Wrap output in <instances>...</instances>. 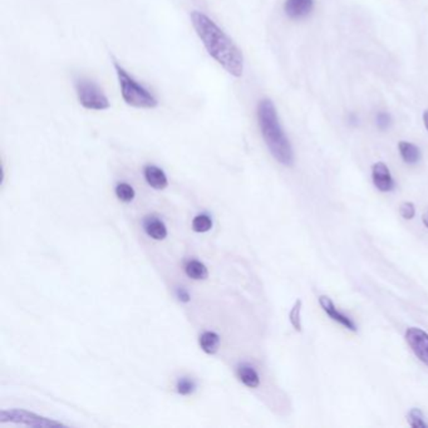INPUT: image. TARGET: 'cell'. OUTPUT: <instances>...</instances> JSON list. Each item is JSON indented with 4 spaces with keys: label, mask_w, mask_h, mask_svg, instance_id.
Masks as SVG:
<instances>
[{
    "label": "cell",
    "mask_w": 428,
    "mask_h": 428,
    "mask_svg": "<svg viewBox=\"0 0 428 428\" xmlns=\"http://www.w3.org/2000/svg\"><path fill=\"white\" fill-rule=\"evenodd\" d=\"M144 173H145L146 181L151 187L156 190L166 189L167 185H168L166 173H163L160 167L147 165Z\"/></svg>",
    "instance_id": "30bf717a"
},
{
    "label": "cell",
    "mask_w": 428,
    "mask_h": 428,
    "mask_svg": "<svg viewBox=\"0 0 428 428\" xmlns=\"http://www.w3.org/2000/svg\"><path fill=\"white\" fill-rule=\"evenodd\" d=\"M301 299H298V301H295L294 306H293V309H291L289 314L290 323L293 324L295 330H298V332H301Z\"/></svg>",
    "instance_id": "d6986e66"
},
{
    "label": "cell",
    "mask_w": 428,
    "mask_h": 428,
    "mask_svg": "<svg viewBox=\"0 0 428 428\" xmlns=\"http://www.w3.org/2000/svg\"><path fill=\"white\" fill-rule=\"evenodd\" d=\"M372 178L374 186L382 192H389L395 189V180L392 178L388 167L383 162H377L373 165Z\"/></svg>",
    "instance_id": "52a82bcc"
},
{
    "label": "cell",
    "mask_w": 428,
    "mask_h": 428,
    "mask_svg": "<svg viewBox=\"0 0 428 428\" xmlns=\"http://www.w3.org/2000/svg\"><path fill=\"white\" fill-rule=\"evenodd\" d=\"M0 421L1 422H16L27 424L30 427H56V426H62L61 423L53 422L45 417L37 416L34 413L27 411H3L0 413Z\"/></svg>",
    "instance_id": "5b68a950"
},
{
    "label": "cell",
    "mask_w": 428,
    "mask_h": 428,
    "mask_svg": "<svg viewBox=\"0 0 428 428\" xmlns=\"http://www.w3.org/2000/svg\"><path fill=\"white\" fill-rule=\"evenodd\" d=\"M238 374H239V378L243 383L249 387V388H256L259 387L260 384V378H259V374L256 373L254 368L248 366V364H243L240 366L238 369Z\"/></svg>",
    "instance_id": "4fadbf2b"
},
{
    "label": "cell",
    "mask_w": 428,
    "mask_h": 428,
    "mask_svg": "<svg viewBox=\"0 0 428 428\" xmlns=\"http://www.w3.org/2000/svg\"><path fill=\"white\" fill-rule=\"evenodd\" d=\"M423 123H424V127L428 131V110L423 112Z\"/></svg>",
    "instance_id": "cb8c5ba5"
},
{
    "label": "cell",
    "mask_w": 428,
    "mask_h": 428,
    "mask_svg": "<svg viewBox=\"0 0 428 428\" xmlns=\"http://www.w3.org/2000/svg\"><path fill=\"white\" fill-rule=\"evenodd\" d=\"M406 340L418 359L428 366V334L422 329L408 328Z\"/></svg>",
    "instance_id": "8992f818"
},
{
    "label": "cell",
    "mask_w": 428,
    "mask_h": 428,
    "mask_svg": "<svg viewBox=\"0 0 428 428\" xmlns=\"http://www.w3.org/2000/svg\"><path fill=\"white\" fill-rule=\"evenodd\" d=\"M76 92H77L79 103L87 110L103 111V110H108L111 106L110 100L103 93V91L91 79H87V78L77 79Z\"/></svg>",
    "instance_id": "277c9868"
},
{
    "label": "cell",
    "mask_w": 428,
    "mask_h": 428,
    "mask_svg": "<svg viewBox=\"0 0 428 428\" xmlns=\"http://www.w3.org/2000/svg\"><path fill=\"white\" fill-rule=\"evenodd\" d=\"M178 296L180 301H190V295L186 290L184 289H178Z\"/></svg>",
    "instance_id": "603a6c76"
},
{
    "label": "cell",
    "mask_w": 428,
    "mask_h": 428,
    "mask_svg": "<svg viewBox=\"0 0 428 428\" xmlns=\"http://www.w3.org/2000/svg\"><path fill=\"white\" fill-rule=\"evenodd\" d=\"M398 150H400L403 161L408 163V165H415L421 160V151H420L417 146L413 145L411 142L400 141L398 144Z\"/></svg>",
    "instance_id": "7c38bea8"
},
{
    "label": "cell",
    "mask_w": 428,
    "mask_h": 428,
    "mask_svg": "<svg viewBox=\"0 0 428 428\" xmlns=\"http://www.w3.org/2000/svg\"><path fill=\"white\" fill-rule=\"evenodd\" d=\"M196 386L194 381L189 378H181L178 382V392L180 395H191L194 392Z\"/></svg>",
    "instance_id": "ffe728a7"
},
{
    "label": "cell",
    "mask_w": 428,
    "mask_h": 428,
    "mask_svg": "<svg viewBox=\"0 0 428 428\" xmlns=\"http://www.w3.org/2000/svg\"><path fill=\"white\" fill-rule=\"evenodd\" d=\"M185 272L189 278L194 279V280H205L209 277L207 267L197 260H190L185 267Z\"/></svg>",
    "instance_id": "9a60e30c"
},
{
    "label": "cell",
    "mask_w": 428,
    "mask_h": 428,
    "mask_svg": "<svg viewBox=\"0 0 428 428\" xmlns=\"http://www.w3.org/2000/svg\"><path fill=\"white\" fill-rule=\"evenodd\" d=\"M116 68L117 77L121 87V95L125 102L128 106L136 107V108H155L158 105V102L155 98V96L151 93L150 91L141 86V84L134 81L121 66L115 63Z\"/></svg>",
    "instance_id": "3957f363"
},
{
    "label": "cell",
    "mask_w": 428,
    "mask_h": 428,
    "mask_svg": "<svg viewBox=\"0 0 428 428\" xmlns=\"http://www.w3.org/2000/svg\"><path fill=\"white\" fill-rule=\"evenodd\" d=\"M319 304L322 306L323 311L328 314L329 318H332L334 322L340 323V325H343L345 328L349 329L352 332H357V325L349 317L345 316L343 313H340L335 306H334L332 299L327 295L319 296Z\"/></svg>",
    "instance_id": "9c48e42d"
},
{
    "label": "cell",
    "mask_w": 428,
    "mask_h": 428,
    "mask_svg": "<svg viewBox=\"0 0 428 428\" xmlns=\"http://www.w3.org/2000/svg\"><path fill=\"white\" fill-rule=\"evenodd\" d=\"M422 223H423V225H424V226H426V228L428 229V212H424V214H423Z\"/></svg>",
    "instance_id": "d4e9b609"
},
{
    "label": "cell",
    "mask_w": 428,
    "mask_h": 428,
    "mask_svg": "<svg viewBox=\"0 0 428 428\" xmlns=\"http://www.w3.org/2000/svg\"><path fill=\"white\" fill-rule=\"evenodd\" d=\"M146 233L155 240H163L167 236L166 225L160 219L149 216L144 223Z\"/></svg>",
    "instance_id": "8fae6325"
},
{
    "label": "cell",
    "mask_w": 428,
    "mask_h": 428,
    "mask_svg": "<svg viewBox=\"0 0 428 428\" xmlns=\"http://www.w3.org/2000/svg\"><path fill=\"white\" fill-rule=\"evenodd\" d=\"M410 426L413 428H428V423L424 421L422 411L418 408H412L407 416Z\"/></svg>",
    "instance_id": "2e32d148"
},
{
    "label": "cell",
    "mask_w": 428,
    "mask_h": 428,
    "mask_svg": "<svg viewBox=\"0 0 428 428\" xmlns=\"http://www.w3.org/2000/svg\"><path fill=\"white\" fill-rule=\"evenodd\" d=\"M400 215L406 219V220H412L416 215V207L412 202H402L400 205Z\"/></svg>",
    "instance_id": "44dd1931"
},
{
    "label": "cell",
    "mask_w": 428,
    "mask_h": 428,
    "mask_svg": "<svg viewBox=\"0 0 428 428\" xmlns=\"http://www.w3.org/2000/svg\"><path fill=\"white\" fill-rule=\"evenodd\" d=\"M314 9V0H287L284 4L285 14L293 21H301L311 16Z\"/></svg>",
    "instance_id": "ba28073f"
},
{
    "label": "cell",
    "mask_w": 428,
    "mask_h": 428,
    "mask_svg": "<svg viewBox=\"0 0 428 428\" xmlns=\"http://www.w3.org/2000/svg\"><path fill=\"white\" fill-rule=\"evenodd\" d=\"M376 121H377V126L381 129H387L391 126V116L386 112H379Z\"/></svg>",
    "instance_id": "7402d4cb"
},
{
    "label": "cell",
    "mask_w": 428,
    "mask_h": 428,
    "mask_svg": "<svg viewBox=\"0 0 428 428\" xmlns=\"http://www.w3.org/2000/svg\"><path fill=\"white\" fill-rule=\"evenodd\" d=\"M116 195L118 200L128 204V202H131L134 199V190L131 185L122 183V184L117 185Z\"/></svg>",
    "instance_id": "e0dca14e"
},
{
    "label": "cell",
    "mask_w": 428,
    "mask_h": 428,
    "mask_svg": "<svg viewBox=\"0 0 428 428\" xmlns=\"http://www.w3.org/2000/svg\"><path fill=\"white\" fill-rule=\"evenodd\" d=\"M258 122L262 131V139L274 158L282 165L291 166L294 162L293 149L287 134H284L283 127L279 122L278 112L272 100H262L259 102Z\"/></svg>",
    "instance_id": "7a4b0ae2"
},
{
    "label": "cell",
    "mask_w": 428,
    "mask_h": 428,
    "mask_svg": "<svg viewBox=\"0 0 428 428\" xmlns=\"http://www.w3.org/2000/svg\"><path fill=\"white\" fill-rule=\"evenodd\" d=\"M212 228V221L207 215H197L192 221V229L196 233H206Z\"/></svg>",
    "instance_id": "ac0fdd59"
},
{
    "label": "cell",
    "mask_w": 428,
    "mask_h": 428,
    "mask_svg": "<svg viewBox=\"0 0 428 428\" xmlns=\"http://www.w3.org/2000/svg\"><path fill=\"white\" fill-rule=\"evenodd\" d=\"M191 22L207 53L231 76L241 77L244 72V57L238 45L204 13L192 11Z\"/></svg>",
    "instance_id": "6da1fadb"
},
{
    "label": "cell",
    "mask_w": 428,
    "mask_h": 428,
    "mask_svg": "<svg viewBox=\"0 0 428 428\" xmlns=\"http://www.w3.org/2000/svg\"><path fill=\"white\" fill-rule=\"evenodd\" d=\"M200 345L207 354H215L220 347V337L214 332H205L201 334Z\"/></svg>",
    "instance_id": "5bb4252c"
}]
</instances>
